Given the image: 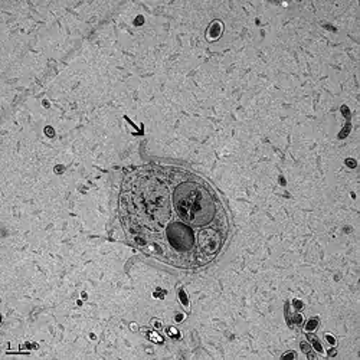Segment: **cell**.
Instances as JSON below:
<instances>
[{
  "label": "cell",
  "instance_id": "6da1fadb",
  "mask_svg": "<svg viewBox=\"0 0 360 360\" xmlns=\"http://www.w3.org/2000/svg\"><path fill=\"white\" fill-rule=\"evenodd\" d=\"M120 218L131 245L179 268H200L225 245L229 224L222 200L198 174L150 165L129 174Z\"/></svg>",
  "mask_w": 360,
  "mask_h": 360
}]
</instances>
